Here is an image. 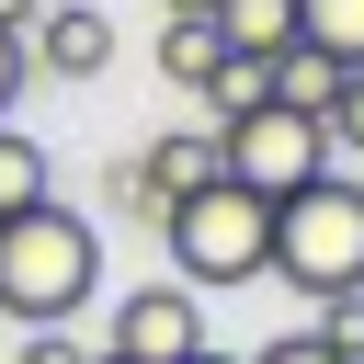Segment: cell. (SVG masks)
<instances>
[{"instance_id":"obj_22","label":"cell","mask_w":364,"mask_h":364,"mask_svg":"<svg viewBox=\"0 0 364 364\" xmlns=\"http://www.w3.org/2000/svg\"><path fill=\"white\" fill-rule=\"evenodd\" d=\"M91 364H114V353H91Z\"/></svg>"},{"instance_id":"obj_16","label":"cell","mask_w":364,"mask_h":364,"mask_svg":"<svg viewBox=\"0 0 364 364\" xmlns=\"http://www.w3.org/2000/svg\"><path fill=\"white\" fill-rule=\"evenodd\" d=\"M239 364H341V353H330L318 330H273V341H262V353H239Z\"/></svg>"},{"instance_id":"obj_17","label":"cell","mask_w":364,"mask_h":364,"mask_svg":"<svg viewBox=\"0 0 364 364\" xmlns=\"http://www.w3.org/2000/svg\"><path fill=\"white\" fill-rule=\"evenodd\" d=\"M23 80H34V57H23V34L0 23V125H11V91H23Z\"/></svg>"},{"instance_id":"obj_15","label":"cell","mask_w":364,"mask_h":364,"mask_svg":"<svg viewBox=\"0 0 364 364\" xmlns=\"http://www.w3.org/2000/svg\"><path fill=\"white\" fill-rule=\"evenodd\" d=\"M318 341H330L341 364H364V296H330V318H318Z\"/></svg>"},{"instance_id":"obj_12","label":"cell","mask_w":364,"mask_h":364,"mask_svg":"<svg viewBox=\"0 0 364 364\" xmlns=\"http://www.w3.org/2000/svg\"><path fill=\"white\" fill-rule=\"evenodd\" d=\"M193 102H205V114L228 125V114H250V102H262V68H250V57H228V68H216V80L193 91Z\"/></svg>"},{"instance_id":"obj_10","label":"cell","mask_w":364,"mask_h":364,"mask_svg":"<svg viewBox=\"0 0 364 364\" xmlns=\"http://www.w3.org/2000/svg\"><path fill=\"white\" fill-rule=\"evenodd\" d=\"M216 68H228L216 23H159V80H171V91H205Z\"/></svg>"},{"instance_id":"obj_18","label":"cell","mask_w":364,"mask_h":364,"mask_svg":"<svg viewBox=\"0 0 364 364\" xmlns=\"http://www.w3.org/2000/svg\"><path fill=\"white\" fill-rule=\"evenodd\" d=\"M23 364H91V353H80L68 330H34V341H23Z\"/></svg>"},{"instance_id":"obj_19","label":"cell","mask_w":364,"mask_h":364,"mask_svg":"<svg viewBox=\"0 0 364 364\" xmlns=\"http://www.w3.org/2000/svg\"><path fill=\"white\" fill-rule=\"evenodd\" d=\"M159 11H171V23H205V11H216V0H159Z\"/></svg>"},{"instance_id":"obj_14","label":"cell","mask_w":364,"mask_h":364,"mask_svg":"<svg viewBox=\"0 0 364 364\" xmlns=\"http://www.w3.org/2000/svg\"><path fill=\"white\" fill-rule=\"evenodd\" d=\"M102 205H114V216H159V193H148V171H136V159H114V171H102Z\"/></svg>"},{"instance_id":"obj_4","label":"cell","mask_w":364,"mask_h":364,"mask_svg":"<svg viewBox=\"0 0 364 364\" xmlns=\"http://www.w3.org/2000/svg\"><path fill=\"white\" fill-rule=\"evenodd\" d=\"M216 171H228V182H250L262 205H284L296 182H318V171H330V125H318V114H296V102H250V114H228V125H216Z\"/></svg>"},{"instance_id":"obj_1","label":"cell","mask_w":364,"mask_h":364,"mask_svg":"<svg viewBox=\"0 0 364 364\" xmlns=\"http://www.w3.org/2000/svg\"><path fill=\"white\" fill-rule=\"evenodd\" d=\"M91 284H102V239H91V216L80 205H23V216H0V318H23V330H68L80 307H91Z\"/></svg>"},{"instance_id":"obj_13","label":"cell","mask_w":364,"mask_h":364,"mask_svg":"<svg viewBox=\"0 0 364 364\" xmlns=\"http://www.w3.org/2000/svg\"><path fill=\"white\" fill-rule=\"evenodd\" d=\"M318 125H330V148H353V159H364V68H341V91H330V114H318Z\"/></svg>"},{"instance_id":"obj_8","label":"cell","mask_w":364,"mask_h":364,"mask_svg":"<svg viewBox=\"0 0 364 364\" xmlns=\"http://www.w3.org/2000/svg\"><path fill=\"white\" fill-rule=\"evenodd\" d=\"M136 171H148V193H159V205H182L193 182H216V136H205V125H182V136L136 148Z\"/></svg>"},{"instance_id":"obj_9","label":"cell","mask_w":364,"mask_h":364,"mask_svg":"<svg viewBox=\"0 0 364 364\" xmlns=\"http://www.w3.org/2000/svg\"><path fill=\"white\" fill-rule=\"evenodd\" d=\"M296 46H318L330 68H364V0H296Z\"/></svg>"},{"instance_id":"obj_11","label":"cell","mask_w":364,"mask_h":364,"mask_svg":"<svg viewBox=\"0 0 364 364\" xmlns=\"http://www.w3.org/2000/svg\"><path fill=\"white\" fill-rule=\"evenodd\" d=\"M46 193H57V171H46V136L0 125V216H23V205H46Z\"/></svg>"},{"instance_id":"obj_20","label":"cell","mask_w":364,"mask_h":364,"mask_svg":"<svg viewBox=\"0 0 364 364\" xmlns=\"http://www.w3.org/2000/svg\"><path fill=\"white\" fill-rule=\"evenodd\" d=\"M34 11H46V0H0V23H11V34H23V23H34Z\"/></svg>"},{"instance_id":"obj_7","label":"cell","mask_w":364,"mask_h":364,"mask_svg":"<svg viewBox=\"0 0 364 364\" xmlns=\"http://www.w3.org/2000/svg\"><path fill=\"white\" fill-rule=\"evenodd\" d=\"M205 23H216V46L250 57V68H273V57L296 46V0H216Z\"/></svg>"},{"instance_id":"obj_6","label":"cell","mask_w":364,"mask_h":364,"mask_svg":"<svg viewBox=\"0 0 364 364\" xmlns=\"http://www.w3.org/2000/svg\"><path fill=\"white\" fill-rule=\"evenodd\" d=\"M23 57H34L46 80H102V68H114V23H102V0H46V11L23 23Z\"/></svg>"},{"instance_id":"obj_21","label":"cell","mask_w":364,"mask_h":364,"mask_svg":"<svg viewBox=\"0 0 364 364\" xmlns=\"http://www.w3.org/2000/svg\"><path fill=\"white\" fill-rule=\"evenodd\" d=\"M182 364H239V353H216V341H205V353H182Z\"/></svg>"},{"instance_id":"obj_2","label":"cell","mask_w":364,"mask_h":364,"mask_svg":"<svg viewBox=\"0 0 364 364\" xmlns=\"http://www.w3.org/2000/svg\"><path fill=\"white\" fill-rule=\"evenodd\" d=\"M262 273H284L296 296H364V182H341V171H318V182H296L284 205H273V262Z\"/></svg>"},{"instance_id":"obj_5","label":"cell","mask_w":364,"mask_h":364,"mask_svg":"<svg viewBox=\"0 0 364 364\" xmlns=\"http://www.w3.org/2000/svg\"><path fill=\"white\" fill-rule=\"evenodd\" d=\"M114 364H182V353H205V307H193V284H136L125 307H114V341H102Z\"/></svg>"},{"instance_id":"obj_3","label":"cell","mask_w":364,"mask_h":364,"mask_svg":"<svg viewBox=\"0 0 364 364\" xmlns=\"http://www.w3.org/2000/svg\"><path fill=\"white\" fill-rule=\"evenodd\" d=\"M159 239H171L182 284H262V262H273V205L216 171V182H193L182 205H159Z\"/></svg>"}]
</instances>
